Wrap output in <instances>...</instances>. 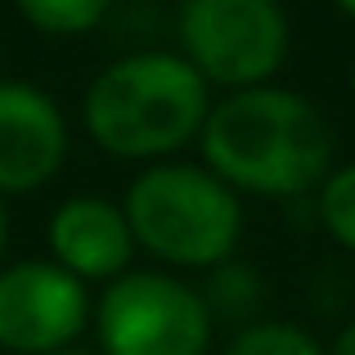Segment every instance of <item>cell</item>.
<instances>
[{"mask_svg":"<svg viewBox=\"0 0 355 355\" xmlns=\"http://www.w3.org/2000/svg\"><path fill=\"white\" fill-rule=\"evenodd\" d=\"M198 153L239 198H306L333 171V126L311 95L257 86L211 104Z\"/></svg>","mask_w":355,"mask_h":355,"instance_id":"cell-1","label":"cell"},{"mask_svg":"<svg viewBox=\"0 0 355 355\" xmlns=\"http://www.w3.org/2000/svg\"><path fill=\"white\" fill-rule=\"evenodd\" d=\"M211 90L175 50H130L104 63L81 95V126L121 162H171L198 144Z\"/></svg>","mask_w":355,"mask_h":355,"instance_id":"cell-2","label":"cell"},{"mask_svg":"<svg viewBox=\"0 0 355 355\" xmlns=\"http://www.w3.org/2000/svg\"><path fill=\"white\" fill-rule=\"evenodd\" d=\"M126 211L135 252L157 261V270H202L239 257L243 198L202 162H153L126 184Z\"/></svg>","mask_w":355,"mask_h":355,"instance_id":"cell-3","label":"cell"},{"mask_svg":"<svg viewBox=\"0 0 355 355\" xmlns=\"http://www.w3.org/2000/svg\"><path fill=\"white\" fill-rule=\"evenodd\" d=\"M180 59L207 90L275 86L293 50V23L275 0H189L175 9Z\"/></svg>","mask_w":355,"mask_h":355,"instance_id":"cell-4","label":"cell"},{"mask_svg":"<svg viewBox=\"0 0 355 355\" xmlns=\"http://www.w3.org/2000/svg\"><path fill=\"white\" fill-rule=\"evenodd\" d=\"M99 355H207L216 324L198 284L157 266H135L95 297Z\"/></svg>","mask_w":355,"mask_h":355,"instance_id":"cell-5","label":"cell"},{"mask_svg":"<svg viewBox=\"0 0 355 355\" xmlns=\"http://www.w3.org/2000/svg\"><path fill=\"white\" fill-rule=\"evenodd\" d=\"M95 293L59 270L50 257L0 266V351L59 355L90 329Z\"/></svg>","mask_w":355,"mask_h":355,"instance_id":"cell-6","label":"cell"},{"mask_svg":"<svg viewBox=\"0 0 355 355\" xmlns=\"http://www.w3.org/2000/svg\"><path fill=\"white\" fill-rule=\"evenodd\" d=\"M68 117L50 90L0 81V198L36 193L68 162Z\"/></svg>","mask_w":355,"mask_h":355,"instance_id":"cell-7","label":"cell"},{"mask_svg":"<svg viewBox=\"0 0 355 355\" xmlns=\"http://www.w3.org/2000/svg\"><path fill=\"white\" fill-rule=\"evenodd\" d=\"M45 252L86 288H108L126 270H135V239H130L126 211L121 202L99 193H72L50 211Z\"/></svg>","mask_w":355,"mask_h":355,"instance_id":"cell-8","label":"cell"},{"mask_svg":"<svg viewBox=\"0 0 355 355\" xmlns=\"http://www.w3.org/2000/svg\"><path fill=\"white\" fill-rule=\"evenodd\" d=\"M198 293H202V306H207L211 324L248 329V324L266 320V315H261V306H266V279L243 257H230V261H220V266H211Z\"/></svg>","mask_w":355,"mask_h":355,"instance_id":"cell-9","label":"cell"},{"mask_svg":"<svg viewBox=\"0 0 355 355\" xmlns=\"http://www.w3.org/2000/svg\"><path fill=\"white\" fill-rule=\"evenodd\" d=\"M18 18L54 41H77L108 18L104 0H18Z\"/></svg>","mask_w":355,"mask_h":355,"instance_id":"cell-10","label":"cell"},{"mask_svg":"<svg viewBox=\"0 0 355 355\" xmlns=\"http://www.w3.org/2000/svg\"><path fill=\"white\" fill-rule=\"evenodd\" d=\"M220 355H329L324 342L315 338L306 324L293 320H257L248 329H234Z\"/></svg>","mask_w":355,"mask_h":355,"instance_id":"cell-11","label":"cell"},{"mask_svg":"<svg viewBox=\"0 0 355 355\" xmlns=\"http://www.w3.org/2000/svg\"><path fill=\"white\" fill-rule=\"evenodd\" d=\"M315 216L324 234L355 257V162H342L324 175V184L315 189Z\"/></svg>","mask_w":355,"mask_h":355,"instance_id":"cell-12","label":"cell"},{"mask_svg":"<svg viewBox=\"0 0 355 355\" xmlns=\"http://www.w3.org/2000/svg\"><path fill=\"white\" fill-rule=\"evenodd\" d=\"M324 351H329V355H355V320L342 324V329H338V338H333Z\"/></svg>","mask_w":355,"mask_h":355,"instance_id":"cell-13","label":"cell"},{"mask_svg":"<svg viewBox=\"0 0 355 355\" xmlns=\"http://www.w3.org/2000/svg\"><path fill=\"white\" fill-rule=\"evenodd\" d=\"M5 252H9V207L0 198V261H5Z\"/></svg>","mask_w":355,"mask_h":355,"instance_id":"cell-14","label":"cell"},{"mask_svg":"<svg viewBox=\"0 0 355 355\" xmlns=\"http://www.w3.org/2000/svg\"><path fill=\"white\" fill-rule=\"evenodd\" d=\"M338 14L347 18V23H355V0H342V5H338Z\"/></svg>","mask_w":355,"mask_h":355,"instance_id":"cell-15","label":"cell"},{"mask_svg":"<svg viewBox=\"0 0 355 355\" xmlns=\"http://www.w3.org/2000/svg\"><path fill=\"white\" fill-rule=\"evenodd\" d=\"M59 355H99V351H81V347H72V351H59Z\"/></svg>","mask_w":355,"mask_h":355,"instance_id":"cell-16","label":"cell"},{"mask_svg":"<svg viewBox=\"0 0 355 355\" xmlns=\"http://www.w3.org/2000/svg\"><path fill=\"white\" fill-rule=\"evenodd\" d=\"M351 104H355V63H351Z\"/></svg>","mask_w":355,"mask_h":355,"instance_id":"cell-17","label":"cell"}]
</instances>
